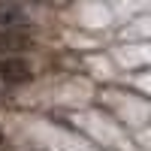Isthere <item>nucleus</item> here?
Returning <instances> with one entry per match:
<instances>
[{"instance_id":"f257e3e1","label":"nucleus","mask_w":151,"mask_h":151,"mask_svg":"<svg viewBox=\"0 0 151 151\" xmlns=\"http://www.w3.org/2000/svg\"><path fill=\"white\" fill-rule=\"evenodd\" d=\"M30 76H33V67L24 58H0V82L24 85V82H30Z\"/></svg>"},{"instance_id":"f03ea898","label":"nucleus","mask_w":151,"mask_h":151,"mask_svg":"<svg viewBox=\"0 0 151 151\" xmlns=\"http://www.w3.org/2000/svg\"><path fill=\"white\" fill-rule=\"evenodd\" d=\"M30 45V36L21 30H3L0 27V58H18V52Z\"/></svg>"},{"instance_id":"7ed1b4c3","label":"nucleus","mask_w":151,"mask_h":151,"mask_svg":"<svg viewBox=\"0 0 151 151\" xmlns=\"http://www.w3.org/2000/svg\"><path fill=\"white\" fill-rule=\"evenodd\" d=\"M0 27L3 30H21L24 27V15L15 6H0Z\"/></svg>"}]
</instances>
